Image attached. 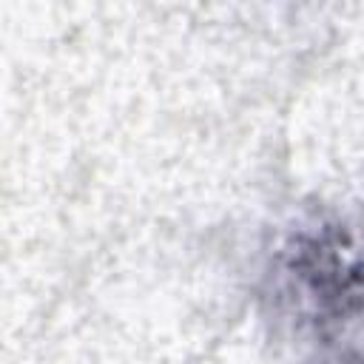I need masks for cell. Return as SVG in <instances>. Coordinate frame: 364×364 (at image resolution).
I'll return each mask as SVG.
<instances>
[{"label":"cell","mask_w":364,"mask_h":364,"mask_svg":"<svg viewBox=\"0 0 364 364\" xmlns=\"http://www.w3.org/2000/svg\"><path fill=\"white\" fill-rule=\"evenodd\" d=\"M290 273L324 321H364V239L327 228L293 247Z\"/></svg>","instance_id":"obj_1"}]
</instances>
